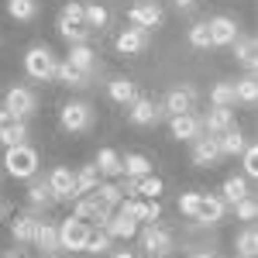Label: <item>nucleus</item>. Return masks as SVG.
<instances>
[{
  "label": "nucleus",
  "instance_id": "f257e3e1",
  "mask_svg": "<svg viewBox=\"0 0 258 258\" xmlns=\"http://www.w3.org/2000/svg\"><path fill=\"white\" fill-rule=\"evenodd\" d=\"M4 169H7V176H14V179L38 176V152L28 141L24 145H11L7 155H4Z\"/></svg>",
  "mask_w": 258,
  "mask_h": 258
},
{
  "label": "nucleus",
  "instance_id": "f03ea898",
  "mask_svg": "<svg viewBox=\"0 0 258 258\" xmlns=\"http://www.w3.org/2000/svg\"><path fill=\"white\" fill-rule=\"evenodd\" d=\"M24 73L31 76V80H52V73H55V55H52V48L48 45H31L28 52H24Z\"/></svg>",
  "mask_w": 258,
  "mask_h": 258
},
{
  "label": "nucleus",
  "instance_id": "7ed1b4c3",
  "mask_svg": "<svg viewBox=\"0 0 258 258\" xmlns=\"http://www.w3.org/2000/svg\"><path fill=\"white\" fill-rule=\"evenodd\" d=\"M59 120H62L66 131L80 135V131H90V124H93V110H90V103H83V100H69V103H62Z\"/></svg>",
  "mask_w": 258,
  "mask_h": 258
},
{
  "label": "nucleus",
  "instance_id": "20e7f679",
  "mask_svg": "<svg viewBox=\"0 0 258 258\" xmlns=\"http://www.w3.org/2000/svg\"><path fill=\"white\" fill-rule=\"evenodd\" d=\"M110 214H114V210H110V207H107L97 193H83V197H76V207H73V217L93 220L97 227H103V224L110 220Z\"/></svg>",
  "mask_w": 258,
  "mask_h": 258
},
{
  "label": "nucleus",
  "instance_id": "39448f33",
  "mask_svg": "<svg viewBox=\"0 0 258 258\" xmlns=\"http://www.w3.org/2000/svg\"><path fill=\"white\" fill-rule=\"evenodd\" d=\"M90 238V224L80 217H66L59 224V248L66 251H83V244Z\"/></svg>",
  "mask_w": 258,
  "mask_h": 258
},
{
  "label": "nucleus",
  "instance_id": "423d86ee",
  "mask_svg": "<svg viewBox=\"0 0 258 258\" xmlns=\"http://www.w3.org/2000/svg\"><path fill=\"white\" fill-rule=\"evenodd\" d=\"M141 248L152 258L169 255V251H172V234L162 227L159 220H155V224H145V227H141Z\"/></svg>",
  "mask_w": 258,
  "mask_h": 258
},
{
  "label": "nucleus",
  "instance_id": "0eeeda50",
  "mask_svg": "<svg viewBox=\"0 0 258 258\" xmlns=\"http://www.w3.org/2000/svg\"><path fill=\"white\" fill-rule=\"evenodd\" d=\"M162 114H165L162 103H155V100H148V97H135L131 103H127V117H131V124H138V127L159 124Z\"/></svg>",
  "mask_w": 258,
  "mask_h": 258
},
{
  "label": "nucleus",
  "instance_id": "6e6552de",
  "mask_svg": "<svg viewBox=\"0 0 258 258\" xmlns=\"http://www.w3.org/2000/svg\"><path fill=\"white\" fill-rule=\"evenodd\" d=\"M131 24L135 28H141V31H148V28H159L162 24V7L159 0H138L135 7H131Z\"/></svg>",
  "mask_w": 258,
  "mask_h": 258
},
{
  "label": "nucleus",
  "instance_id": "1a4fd4ad",
  "mask_svg": "<svg viewBox=\"0 0 258 258\" xmlns=\"http://www.w3.org/2000/svg\"><path fill=\"white\" fill-rule=\"evenodd\" d=\"M35 103H38V100H35V93H31L28 86H11L7 97H4V107H7L14 117H21V120L35 110Z\"/></svg>",
  "mask_w": 258,
  "mask_h": 258
},
{
  "label": "nucleus",
  "instance_id": "9d476101",
  "mask_svg": "<svg viewBox=\"0 0 258 258\" xmlns=\"http://www.w3.org/2000/svg\"><path fill=\"white\" fill-rule=\"evenodd\" d=\"M207 24H210V48H227L231 41L238 38V21L227 18V14L207 21Z\"/></svg>",
  "mask_w": 258,
  "mask_h": 258
},
{
  "label": "nucleus",
  "instance_id": "9b49d317",
  "mask_svg": "<svg viewBox=\"0 0 258 258\" xmlns=\"http://www.w3.org/2000/svg\"><path fill=\"white\" fill-rule=\"evenodd\" d=\"M66 62H69L73 69H80L86 80H93V76L100 73V59H97V52H93L90 45H73V48H69V59H66Z\"/></svg>",
  "mask_w": 258,
  "mask_h": 258
},
{
  "label": "nucleus",
  "instance_id": "f8f14e48",
  "mask_svg": "<svg viewBox=\"0 0 258 258\" xmlns=\"http://www.w3.org/2000/svg\"><path fill=\"white\" fill-rule=\"evenodd\" d=\"M193 103H197V90L193 86H176V90H169L165 93V103H162V110L172 117V114H189L193 110Z\"/></svg>",
  "mask_w": 258,
  "mask_h": 258
},
{
  "label": "nucleus",
  "instance_id": "ddd939ff",
  "mask_svg": "<svg viewBox=\"0 0 258 258\" xmlns=\"http://www.w3.org/2000/svg\"><path fill=\"white\" fill-rule=\"evenodd\" d=\"M48 186H52L55 200H76V176H73V169H66V165H55V169L48 172Z\"/></svg>",
  "mask_w": 258,
  "mask_h": 258
},
{
  "label": "nucleus",
  "instance_id": "4468645a",
  "mask_svg": "<svg viewBox=\"0 0 258 258\" xmlns=\"http://www.w3.org/2000/svg\"><path fill=\"white\" fill-rule=\"evenodd\" d=\"M169 131H172V138L179 141H193L203 135V124H200V117H193V110L189 114H172L169 117Z\"/></svg>",
  "mask_w": 258,
  "mask_h": 258
},
{
  "label": "nucleus",
  "instance_id": "2eb2a0df",
  "mask_svg": "<svg viewBox=\"0 0 258 258\" xmlns=\"http://www.w3.org/2000/svg\"><path fill=\"white\" fill-rule=\"evenodd\" d=\"M220 159V145H217V135H207V138H193V165H217Z\"/></svg>",
  "mask_w": 258,
  "mask_h": 258
},
{
  "label": "nucleus",
  "instance_id": "dca6fc26",
  "mask_svg": "<svg viewBox=\"0 0 258 258\" xmlns=\"http://www.w3.org/2000/svg\"><path fill=\"white\" fill-rule=\"evenodd\" d=\"M148 48V31H141V28H124L117 35V52L120 55H138Z\"/></svg>",
  "mask_w": 258,
  "mask_h": 258
},
{
  "label": "nucleus",
  "instance_id": "f3484780",
  "mask_svg": "<svg viewBox=\"0 0 258 258\" xmlns=\"http://www.w3.org/2000/svg\"><path fill=\"white\" fill-rule=\"evenodd\" d=\"M103 231L110 234V238H120V241H131L135 234H138V220H131L127 214H110V220L103 224Z\"/></svg>",
  "mask_w": 258,
  "mask_h": 258
},
{
  "label": "nucleus",
  "instance_id": "a211bd4d",
  "mask_svg": "<svg viewBox=\"0 0 258 258\" xmlns=\"http://www.w3.org/2000/svg\"><path fill=\"white\" fill-rule=\"evenodd\" d=\"M224 210H227V203L220 197H207V193H200V210H197V217L200 224H217V220H224Z\"/></svg>",
  "mask_w": 258,
  "mask_h": 258
},
{
  "label": "nucleus",
  "instance_id": "6ab92c4d",
  "mask_svg": "<svg viewBox=\"0 0 258 258\" xmlns=\"http://www.w3.org/2000/svg\"><path fill=\"white\" fill-rule=\"evenodd\" d=\"M35 231H38V217H35V210L18 214V217L11 220V234H14V241H21V244H31V241H35Z\"/></svg>",
  "mask_w": 258,
  "mask_h": 258
},
{
  "label": "nucleus",
  "instance_id": "aec40b11",
  "mask_svg": "<svg viewBox=\"0 0 258 258\" xmlns=\"http://www.w3.org/2000/svg\"><path fill=\"white\" fill-rule=\"evenodd\" d=\"M200 124L207 127V135H224L227 127H234V110L231 107H214Z\"/></svg>",
  "mask_w": 258,
  "mask_h": 258
},
{
  "label": "nucleus",
  "instance_id": "412c9836",
  "mask_svg": "<svg viewBox=\"0 0 258 258\" xmlns=\"http://www.w3.org/2000/svg\"><path fill=\"white\" fill-rule=\"evenodd\" d=\"M28 203H31V210H41V207H52V203H55V193H52V186H48V179H38V176H31V189H28Z\"/></svg>",
  "mask_w": 258,
  "mask_h": 258
},
{
  "label": "nucleus",
  "instance_id": "4be33fe9",
  "mask_svg": "<svg viewBox=\"0 0 258 258\" xmlns=\"http://www.w3.org/2000/svg\"><path fill=\"white\" fill-rule=\"evenodd\" d=\"M152 172V162L145 159L141 152H127V155H120V176L127 179H141Z\"/></svg>",
  "mask_w": 258,
  "mask_h": 258
},
{
  "label": "nucleus",
  "instance_id": "5701e85b",
  "mask_svg": "<svg viewBox=\"0 0 258 258\" xmlns=\"http://www.w3.org/2000/svg\"><path fill=\"white\" fill-rule=\"evenodd\" d=\"M251 193V182H248V176H231V179H224V189H220V200L224 203H238V200H244Z\"/></svg>",
  "mask_w": 258,
  "mask_h": 258
},
{
  "label": "nucleus",
  "instance_id": "b1692460",
  "mask_svg": "<svg viewBox=\"0 0 258 258\" xmlns=\"http://www.w3.org/2000/svg\"><path fill=\"white\" fill-rule=\"evenodd\" d=\"M107 93H110V100H114V103L127 107L131 100L138 97V86L127 80V76H117V80H110V83H107Z\"/></svg>",
  "mask_w": 258,
  "mask_h": 258
},
{
  "label": "nucleus",
  "instance_id": "393cba45",
  "mask_svg": "<svg viewBox=\"0 0 258 258\" xmlns=\"http://www.w3.org/2000/svg\"><path fill=\"white\" fill-rule=\"evenodd\" d=\"M35 244H38L45 255H55V251H59V227H52L48 220H38V231H35Z\"/></svg>",
  "mask_w": 258,
  "mask_h": 258
},
{
  "label": "nucleus",
  "instance_id": "a878e982",
  "mask_svg": "<svg viewBox=\"0 0 258 258\" xmlns=\"http://www.w3.org/2000/svg\"><path fill=\"white\" fill-rule=\"evenodd\" d=\"M217 145H220V155H241L244 145H248V138L241 135L238 127H227L224 135H217Z\"/></svg>",
  "mask_w": 258,
  "mask_h": 258
},
{
  "label": "nucleus",
  "instance_id": "bb28decb",
  "mask_svg": "<svg viewBox=\"0 0 258 258\" xmlns=\"http://www.w3.org/2000/svg\"><path fill=\"white\" fill-rule=\"evenodd\" d=\"M52 80H59V83H66V86H73V90H83L86 86V76H83L80 69H73L69 62H55V73H52Z\"/></svg>",
  "mask_w": 258,
  "mask_h": 258
},
{
  "label": "nucleus",
  "instance_id": "cd10ccee",
  "mask_svg": "<svg viewBox=\"0 0 258 258\" xmlns=\"http://www.w3.org/2000/svg\"><path fill=\"white\" fill-rule=\"evenodd\" d=\"M73 176H76V197H83V193H93V189L100 186V179H103L97 165H83L80 172H73Z\"/></svg>",
  "mask_w": 258,
  "mask_h": 258
},
{
  "label": "nucleus",
  "instance_id": "c85d7f7f",
  "mask_svg": "<svg viewBox=\"0 0 258 258\" xmlns=\"http://www.w3.org/2000/svg\"><path fill=\"white\" fill-rule=\"evenodd\" d=\"M234 251H238V258H255V251H258V234H255V224H248V227L241 231L238 238H234Z\"/></svg>",
  "mask_w": 258,
  "mask_h": 258
},
{
  "label": "nucleus",
  "instance_id": "c756f323",
  "mask_svg": "<svg viewBox=\"0 0 258 258\" xmlns=\"http://www.w3.org/2000/svg\"><path fill=\"white\" fill-rule=\"evenodd\" d=\"M97 169H100V176H107V179L120 176V155L114 148H100L97 152Z\"/></svg>",
  "mask_w": 258,
  "mask_h": 258
},
{
  "label": "nucleus",
  "instance_id": "7c9ffc66",
  "mask_svg": "<svg viewBox=\"0 0 258 258\" xmlns=\"http://www.w3.org/2000/svg\"><path fill=\"white\" fill-rule=\"evenodd\" d=\"M59 35L69 45H86L90 35H93V28H86V24H69V21H59Z\"/></svg>",
  "mask_w": 258,
  "mask_h": 258
},
{
  "label": "nucleus",
  "instance_id": "2f4dec72",
  "mask_svg": "<svg viewBox=\"0 0 258 258\" xmlns=\"http://www.w3.org/2000/svg\"><path fill=\"white\" fill-rule=\"evenodd\" d=\"M231 45H234V59H238L241 66H248V69H255V38H251V35L241 38V35H238Z\"/></svg>",
  "mask_w": 258,
  "mask_h": 258
},
{
  "label": "nucleus",
  "instance_id": "473e14b6",
  "mask_svg": "<svg viewBox=\"0 0 258 258\" xmlns=\"http://www.w3.org/2000/svg\"><path fill=\"white\" fill-rule=\"evenodd\" d=\"M7 14L14 21H35L38 18V0H7Z\"/></svg>",
  "mask_w": 258,
  "mask_h": 258
},
{
  "label": "nucleus",
  "instance_id": "72a5a7b5",
  "mask_svg": "<svg viewBox=\"0 0 258 258\" xmlns=\"http://www.w3.org/2000/svg\"><path fill=\"white\" fill-rule=\"evenodd\" d=\"M159 193H162V179L155 176V172L135 179V197H141V200H159Z\"/></svg>",
  "mask_w": 258,
  "mask_h": 258
},
{
  "label": "nucleus",
  "instance_id": "f704fd0d",
  "mask_svg": "<svg viewBox=\"0 0 258 258\" xmlns=\"http://www.w3.org/2000/svg\"><path fill=\"white\" fill-rule=\"evenodd\" d=\"M210 103H214V107H234V103H238L234 83H217V86L210 90Z\"/></svg>",
  "mask_w": 258,
  "mask_h": 258
},
{
  "label": "nucleus",
  "instance_id": "c9c22d12",
  "mask_svg": "<svg viewBox=\"0 0 258 258\" xmlns=\"http://www.w3.org/2000/svg\"><path fill=\"white\" fill-rule=\"evenodd\" d=\"M110 248V234L103 231V227H90V238H86V244H83V251H90V255H103Z\"/></svg>",
  "mask_w": 258,
  "mask_h": 258
},
{
  "label": "nucleus",
  "instance_id": "e433bc0d",
  "mask_svg": "<svg viewBox=\"0 0 258 258\" xmlns=\"http://www.w3.org/2000/svg\"><path fill=\"white\" fill-rule=\"evenodd\" d=\"M83 14H86V28H93V31H103V24H107V18H110L103 4H86Z\"/></svg>",
  "mask_w": 258,
  "mask_h": 258
},
{
  "label": "nucleus",
  "instance_id": "4c0bfd02",
  "mask_svg": "<svg viewBox=\"0 0 258 258\" xmlns=\"http://www.w3.org/2000/svg\"><path fill=\"white\" fill-rule=\"evenodd\" d=\"M93 193H97V197L103 200V203H107L110 210H117V207H120V200H124V189H120V186H114V182H100Z\"/></svg>",
  "mask_w": 258,
  "mask_h": 258
},
{
  "label": "nucleus",
  "instance_id": "58836bf2",
  "mask_svg": "<svg viewBox=\"0 0 258 258\" xmlns=\"http://www.w3.org/2000/svg\"><path fill=\"white\" fill-rule=\"evenodd\" d=\"M189 45L193 48H210V24L207 21H197L189 28Z\"/></svg>",
  "mask_w": 258,
  "mask_h": 258
},
{
  "label": "nucleus",
  "instance_id": "ea45409f",
  "mask_svg": "<svg viewBox=\"0 0 258 258\" xmlns=\"http://www.w3.org/2000/svg\"><path fill=\"white\" fill-rule=\"evenodd\" d=\"M234 90H238V100H241V103H255V100H258V83H255V76L238 80V83H234Z\"/></svg>",
  "mask_w": 258,
  "mask_h": 258
},
{
  "label": "nucleus",
  "instance_id": "a19ab883",
  "mask_svg": "<svg viewBox=\"0 0 258 258\" xmlns=\"http://www.w3.org/2000/svg\"><path fill=\"white\" fill-rule=\"evenodd\" d=\"M83 0H69L66 7H62V14H59V21H69V24H86V14H83Z\"/></svg>",
  "mask_w": 258,
  "mask_h": 258
},
{
  "label": "nucleus",
  "instance_id": "79ce46f5",
  "mask_svg": "<svg viewBox=\"0 0 258 258\" xmlns=\"http://www.w3.org/2000/svg\"><path fill=\"white\" fill-rule=\"evenodd\" d=\"M234 214H238L241 220H248V224H251V220L258 217V203H255V197L248 193L244 200H238V203H234Z\"/></svg>",
  "mask_w": 258,
  "mask_h": 258
},
{
  "label": "nucleus",
  "instance_id": "37998d69",
  "mask_svg": "<svg viewBox=\"0 0 258 258\" xmlns=\"http://www.w3.org/2000/svg\"><path fill=\"white\" fill-rule=\"evenodd\" d=\"M241 155H244V176L255 179L258 176V148H255V145H244V152H241Z\"/></svg>",
  "mask_w": 258,
  "mask_h": 258
},
{
  "label": "nucleus",
  "instance_id": "c03bdc74",
  "mask_svg": "<svg viewBox=\"0 0 258 258\" xmlns=\"http://www.w3.org/2000/svg\"><path fill=\"white\" fill-rule=\"evenodd\" d=\"M21 124H24L21 117H14L7 107H0V138H7V135H11L14 127H21Z\"/></svg>",
  "mask_w": 258,
  "mask_h": 258
},
{
  "label": "nucleus",
  "instance_id": "a18cd8bd",
  "mask_svg": "<svg viewBox=\"0 0 258 258\" xmlns=\"http://www.w3.org/2000/svg\"><path fill=\"white\" fill-rule=\"evenodd\" d=\"M197 210H200V193H182V197H179V214L197 217Z\"/></svg>",
  "mask_w": 258,
  "mask_h": 258
},
{
  "label": "nucleus",
  "instance_id": "49530a36",
  "mask_svg": "<svg viewBox=\"0 0 258 258\" xmlns=\"http://www.w3.org/2000/svg\"><path fill=\"white\" fill-rule=\"evenodd\" d=\"M193 4H197V0H176V7H179V11H189Z\"/></svg>",
  "mask_w": 258,
  "mask_h": 258
},
{
  "label": "nucleus",
  "instance_id": "de8ad7c7",
  "mask_svg": "<svg viewBox=\"0 0 258 258\" xmlns=\"http://www.w3.org/2000/svg\"><path fill=\"white\" fill-rule=\"evenodd\" d=\"M0 258H24V255H21L18 248H11V251H4V255H0Z\"/></svg>",
  "mask_w": 258,
  "mask_h": 258
},
{
  "label": "nucleus",
  "instance_id": "09e8293b",
  "mask_svg": "<svg viewBox=\"0 0 258 258\" xmlns=\"http://www.w3.org/2000/svg\"><path fill=\"white\" fill-rule=\"evenodd\" d=\"M7 210H11V207H7V203H4V200H0V220L7 217Z\"/></svg>",
  "mask_w": 258,
  "mask_h": 258
},
{
  "label": "nucleus",
  "instance_id": "8fccbe9b",
  "mask_svg": "<svg viewBox=\"0 0 258 258\" xmlns=\"http://www.w3.org/2000/svg\"><path fill=\"white\" fill-rule=\"evenodd\" d=\"M193 258H214V251H197Z\"/></svg>",
  "mask_w": 258,
  "mask_h": 258
},
{
  "label": "nucleus",
  "instance_id": "3c124183",
  "mask_svg": "<svg viewBox=\"0 0 258 258\" xmlns=\"http://www.w3.org/2000/svg\"><path fill=\"white\" fill-rule=\"evenodd\" d=\"M114 258H138V255H131V251H117Z\"/></svg>",
  "mask_w": 258,
  "mask_h": 258
},
{
  "label": "nucleus",
  "instance_id": "603ef678",
  "mask_svg": "<svg viewBox=\"0 0 258 258\" xmlns=\"http://www.w3.org/2000/svg\"><path fill=\"white\" fill-rule=\"evenodd\" d=\"M159 258H172V255H159Z\"/></svg>",
  "mask_w": 258,
  "mask_h": 258
}]
</instances>
